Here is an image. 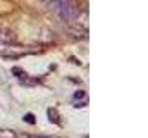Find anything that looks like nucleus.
Returning a JSON list of instances; mask_svg holds the SVG:
<instances>
[{"mask_svg":"<svg viewBox=\"0 0 148 138\" xmlns=\"http://www.w3.org/2000/svg\"><path fill=\"white\" fill-rule=\"evenodd\" d=\"M48 117H50L52 123H57V124H59V121H60V117H59V114H57L55 109H48Z\"/></svg>","mask_w":148,"mask_h":138,"instance_id":"3","label":"nucleus"},{"mask_svg":"<svg viewBox=\"0 0 148 138\" xmlns=\"http://www.w3.org/2000/svg\"><path fill=\"white\" fill-rule=\"evenodd\" d=\"M73 99H74V100H79V99H86V93H84V92H76Z\"/></svg>","mask_w":148,"mask_h":138,"instance_id":"6","label":"nucleus"},{"mask_svg":"<svg viewBox=\"0 0 148 138\" xmlns=\"http://www.w3.org/2000/svg\"><path fill=\"white\" fill-rule=\"evenodd\" d=\"M17 135L10 130H0V138H16Z\"/></svg>","mask_w":148,"mask_h":138,"instance_id":"4","label":"nucleus"},{"mask_svg":"<svg viewBox=\"0 0 148 138\" xmlns=\"http://www.w3.org/2000/svg\"><path fill=\"white\" fill-rule=\"evenodd\" d=\"M24 121H26V123H31V124H35V123H36L35 116H31V114H26V116H24Z\"/></svg>","mask_w":148,"mask_h":138,"instance_id":"5","label":"nucleus"},{"mask_svg":"<svg viewBox=\"0 0 148 138\" xmlns=\"http://www.w3.org/2000/svg\"><path fill=\"white\" fill-rule=\"evenodd\" d=\"M17 41V36L14 31H10L9 28H0V43H5V45H10V43H16Z\"/></svg>","mask_w":148,"mask_h":138,"instance_id":"2","label":"nucleus"},{"mask_svg":"<svg viewBox=\"0 0 148 138\" xmlns=\"http://www.w3.org/2000/svg\"><path fill=\"white\" fill-rule=\"evenodd\" d=\"M41 2H45V3H52L53 0H41Z\"/></svg>","mask_w":148,"mask_h":138,"instance_id":"7","label":"nucleus"},{"mask_svg":"<svg viewBox=\"0 0 148 138\" xmlns=\"http://www.w3.org/2000/svg\"><path fill=\"white\" fill-rule=\"evenodd\" d=\"M50 5L57 12V16L67 23H74L79 19V9L73 0H53Z\"/></svg>","mask_w":148,"mask_h":138,"instance_id":"1","label":"nucleus"}]
</instances>
